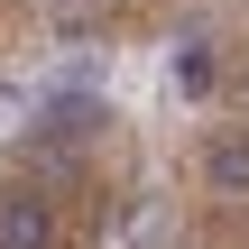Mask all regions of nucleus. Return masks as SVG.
<instances>
[{"instance_id":"f257e3e1","label":"nucleus","mask_w":249,"mask_h":249,"mask_svg":"<svg viewBox=\"0 0 249 249\" xmlns=\"http://www.w3.org/2000/svg\"><path fill=\"white\" fill-rule=\"evenodd\" d=\"M46 203L37 194H0V249H46Z\"/></svg>"},{"instance_id":"f03ea898","label":"nucleus","mask_w":249,"mask_h":249,"mask_svg":"<svg viewBox=\"0 0 249 249\" xmlns=\"http://www.w3.org/2000/svg\"><path fill=\"white\" fill-rule=\"evenodd\" d=\"M203 176H213V194H249V139H213Z\"/></svg>"},{"instance_id":"20e7f679","label":"nucleus","mask_w":249,"mask_h":249,"mask_svg":"<svg viewBox=\"0 0 249 249\" xmlns=\"http://www.w3.org/2000/svg\"><path fill=\"white\" fill-rule=\"evenodd\" d=\"M240 102H249V74H240Z\"/></svg>"},{"instance_id":"7ed1b4c3","label":"nucleus","mask_w":249,"mask_h":249,"mask_svg":"<svg viewBox=\"0 0 249 249\" xmlns=\"http://www.w3.org/2000/svg\"><path fill=\"white\" fill-rule=\"evenodd\" d=\"M176 83H185V92H213V55L185 46V55H176Z\"/></svg>"}]
</instances>
